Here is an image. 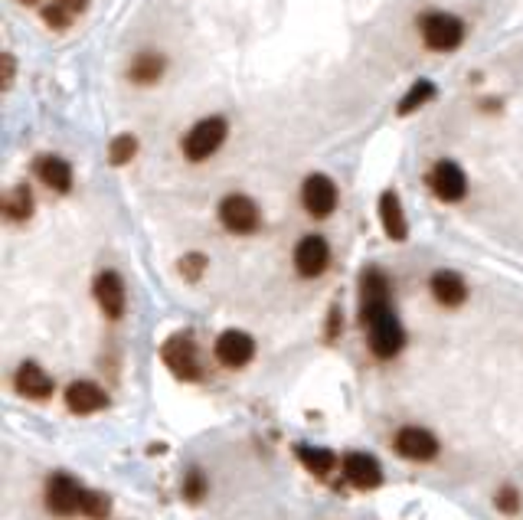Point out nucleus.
I'll use <instances>...</instances> for the list:
<instances>
[{
  "label": "nucleus",
  "mask_w": 523,
  "mask_h": 520,
  "mask_svg": "<svg viewBox=\"0 0 523 520\" xmlns=\"http://www.w3.org/2000/svg\"><path fill=\"white\" fill-rule=\"evenodd\" d=\"M33 167H36V177L43 180L50 190H56V194H69V190H72V167H69L62 157L43 154V157H36Z\"/></svg>",
  "instance_id": "obj_16"
},
{
  "label": "nucleus",
  "mask_w": 523,
  "mask_h": 520,
  "mask_svg": "<svg viewBox=\"0 0 523 520\" xmlns=\"http://www.w3.org/2000/svg\"><path fill=\"white\" fill-rule=\"evenodd\" d=\"M82 501H86V487L79 485L76 477L69 475H52L46 485V504L56 517H72L82 514Z\"/></svg>",
  "instance_id": "obj_4"
},
{
  "label": "nucleus",
  "mask_w": 523,
  "mask_h": 520,
  "mask_svg": "<svg viewBox=\"0 0 523 520\" xmlns=\"http://www.w3.org/2000/svg\"><path fill=\"white\" fill-rule=\"evenodd\" d=\"M10 79H14V56L4 52V89L10 86Z\"/></svg>",
  "instance_id": "obj_30"
},
{
  "label": "nucleus",
  "mask_w": 523,
  "mask_h": 520,
  "mask_svg": "<svg viewBox=\"0 0 523 520\" xmlns=\"http://www.w3.org/2000/svg\"><path fill=\"white\" fill-rule=\"evenodd\" d=\"M494 504H498L500 514H517L520 511V495H517V487H500L498 497H494Z\"/></svg>",
  "instance_id": "obj_27"
},
{
  "label": "nucleus",
  "mask_w": 523,
  "mask_h": 520,
  "mask_svg": "<svg viewBox=\"0 0 523 520\" xmlns=\"http://www.w3.org/2000/svg\"><path fill=\"white\" fill-rule=\"evenodd\" d=\"M298 459L304 461V468L314 471V475H327V471L337 465V459L331 452H324V449H308V445L298 449Z\"/></svg>",
  "instance_id": "obj_23"
},
{
  "label": "nucleus",
  "mask_w": 523,
  "mask_h": 520,
  "mask_svg": "<svg viewBox=\"0 0 523 520\" xmlns=\"http://www.w3.org/2000/svg\"><path fill=\"white\" fill-rule=\"evenodd\" d=\"M161 76H163V56H157V52H141V56H135V62L128 69V79L137 82V86H154Z\"/></svg>",
  "instance_id": "obj_20"
},
{
  "label": "nucleus",
  "mask_w": 523,
  "mask_h": 520,
  "mask_svg": "<svg viewBox=\"0 0 523 520\" xmlns=\"http://www.w3.org/2000/svg\"><path fill=\"white\" fill-rule=\"evenodd\" d=\"M52 4H60V7H66L69 14H79V10L86 7V0H52Z\"/></svg>",
  "instance_id": "obj_31"
},
{
  "label": "nucleus",
  "mask_w": 523,
  "mask_h": 520,
  "mask_svg": "<svg viewBox=\"0 0 523 520\" xmlns=\"http://www.w3.org/2000/svg\"><path fill=\"white\" fill-rule=\"evenodd\" d=\"M135 154H137V137L135 135H118L112 141V147H108V161H112V167H125Z\"/></svg>",
  "instance_id": "obj_24"
},
{
  "label": "nucleus",
  "mask_w": 523,
  "mask_h": 520,
  "mask_svg": "<svg viewBox=\"0 0 523 520\" xmlns=\"http://www.w3.org/2000/svg\"><path fill=\"white\" fill-rule=\"evenodd\" d=\"M17 390L23 392L26 400H46L52 392V380L43 373V370L36 367V364H20L17 367Z\"/></svg>",
  "instance_id": "obj_19"
},
{
  "label": "nucleus",
  "mask_w": 523,
  "mask_h": 520,
  "mask_svg": "<svg viewBox=\"0 0 523 520\" xmlns=\"http://www.w3.org/2000/svg\"><path fill=\"white\" fill-rule=\"evenodd\" d=\"M4 213H7V220H14V222H23L33 216V194H30L26 184L10 187V194L4 196Z\"/></svg>",
  "instance_id": "obj_21"
},
{
  "label": "nucleus",
  "mask_w": 523,
  "mask_h": 520,
  "mask_svg": "<svg viewBox=\"0 0 523 520\" xmlns=\"http://www.w3.org/2000/svg\"><path fill=\"white\" fill-rule=\"evenodd\" d=\"M389 311V282L379 269H367L360 279V321L367 325L369 317Z\"/></svg>",
  "instance_id": "obj_9"
},
{
  "label": "nucleus",
  "mask_w": 523,
  "mask_h": 520,
  "mask_svg": "<svg viewBox=\"0 0 523 520\" xmlns=\"http://www.w3.org/2000/svg\"><path fill=\"white\" fill-rule=\"evenodd\" d=\"M327 262H331V249H327V242L321 236H304L294 246V269L304 279H318L327 269Z\"/></svg>",
  "instance_id": "obj_12"
},
{
  "label": "nucleus",
  "mask_w": 523,
  "mask_h": 520,
  "mask_svg": "<svg viewBox=\"0 0 523 520\" xmlns=\"http://www.w3.org/2000/svg\"><path fill=\"white\" fill-rule=\"evenodd\" d=\"M432 295H435L438 305L445 307H458L464 298H468V285H464V279L458 272H448V269H442V272L432 275Z\"/></svg>",
  "instance_id": "obj_18"
},
{
  "label": "nucleus",
  "mask_w": 523,
  "mask_h": 520,
  "mask_svg": "<svg viewBox=\"0 0 523 520\" xmlns=\"http://www.w3.org/2000/svg\"><path fill=\"white\" fill-rule=\"evenodd\" d=\"M161 357L163 364L173 370V376H181V380H200V376H203L197 344H193L190 334H173L171 341L161 347Z\"/></svg>",
  "instance_id": "obj_3"
},
{
  "label": "nucleus",
  "mask_w": 523,
  "mask_h": 520,
  "mask_svg": "<svg viewBox=\"0 0 523 520\" xmlns=\"http://www.w3.org/2000/svg\"><path fill=\"white\" fill-rule=\"evenodd\" d=\"M43 20H46L50 26H56V30H66L69 20H72V14H69L66 7H60V4H52V7L43 10Z\"/></svg>",
  "instance_id": "obj_29"
},
{
  "label": "nucleus",
  "mask_w": 523,
  "mask_h": 520,
  "mask_svg": "<svg viewBox=\"0 0 523 520\" xmlns=\"http://www.w3.org/2000/svg\"><path fill=\"white\" fill-rule=\"evenodd\" d=\"M95 301L105 315L118 321L125 315V285H121L118 272H98L95 275Z\"/></svg>",
  "instance_id": "obj_13"
},
{
  "label": "nucleus",
  "mask_w": 523,
  "mask_h": 520,
  "mask_svg": "<svg viewBox=\"0 0 523 520\" xmlns=\"http://www.w3.org/2000/svg\"><path fill=\"white\" fill-rule=\"evenodd\" d=\"M177 269H181L183 279L197 282L200 275H203V269H206V256H200V252H190V256H183L181 262H177Z\"/></svg>",
  "instance_id": "obj_26"
},
{
  "label": "nucleus",
  "mask_w": 523,
  "mask_h": 520,
  "mask_svg": "<svg viewBox=\"0 0 523 520\" xmlns=\"http://www.w3.org/2000/svg\"><path fill=\"white\" fill-rule=\"evenodd\" d=\"M343 477H347L353 487L369 491V487H379V481H383V471H379V465H377V459H373V455L350 452L347 459H343Z\"/></svg>",
  "instance_id": "obj_14"
},
{
  "label": "nucleus",
  "mask_w": 523,
  "mask_h": 520,
  "mask_svg": "<svg viewBox=\"0 0 523 520\" xmlns=\"http://www.w3.org/2000/svg\"><path fill=\"white\" fill-rule=\"evenodd\" d=\"M226 131H229V125H226V118H219V115L197 121V125L187 131V137H183V157L193 164L213 157V154L223 147Z\"/></svg>",
  "instance_id": "obj_2"
},
{
  "label": "nucleus",
  "mask_w": 523,
  "mask_h": 520,
  "mask_svg": "<svg viewBox=\"0 0 523 520\" xmlns=\"http://www.w3.org/2000/svg\"><path fill=\"white\" fill-rule=\"evenodd\" d=\"M379 222H383V232H387L393 242H403L409 236V226H406V213H403V203L393 190L379 196Z\"/></svg>",
  "instance_id": "obj_17"
},
{
  "label": "nucleus",
  "mask_w": 523,
  "mask_h": 520,
  "mask_svg": "<svg viewBox=\"0 0 523 520\" xmlns=\"http://www.w3.org/2000/svg\"><path fill=\"white\" fill-rule=\"evenodd\" d=\"M219 222H223L229 232H239V236H249V232L258 230V206L252 203L249 196L242 194H229L223 196V203H219Z\"/></svg>",
  "instance_id": "obj_6"
},
{
  "label": "nucleus",
  "mask_w": 523,
  "mask_h": 520,
  "mask_svg": "<svg viewBox=\"0 0 523 520\" xmlns=\"http://www.w3.org/2000/svg\"><path fill=\"white\" fill-rule=\"evenodd\" d=\"M20 4H36V0H20Z\"/></svg>",
  "instance_id": "obj_32"
},
{
  "label": "nucleus",
  "mask_w": 523,
  "mask_h": 520,
  "mask_svg": "<svg viewBox=\"0 0 523 520\" xmlns=\"http://www.w3.org/2000/svg\"><path fill=\"white\" fill-rule=\"evenodd\" d=\"M82 514L92 520L108 517V497L98 495V491H86V501H82Z\"/></svg>",
  "instance_id": "obj_25"
},
{
  "label": "nucleus",
  "mask_w": 523,
  "mask_h": 520,
  "mask_svg": "<svg viewBox=\"0 0 523 520\" xmlns=\"http://www.w3.org/2000/svg\"><path fill=\"white\" fill-rule=\"evenodd\" d=\"M432 99H435V86H432L429 79H419V82H416V86L403 95V102H399V115H412V111H419L422 105L432 102Z\"/></svg>",
  "instance_id": "obj_22"
},
{
  "label": "nucleus",
  "mask_w": 523,
  "mask_h": 520,
  "mask_svg": "<svg viewBox=\"0 0 523 520\" xmlns=\"http://www.w3.org/2000/svg\"><path fill=\"white\" fill-rule=\"evenodd\" d=\"M256 357V341H252L246 331H226L219 334V341H216V360L223 364V367H246L249 360Z\"/></svg>",
  "instance_id": "obj_11"
},
{
  "label": "nucleus",
  "mask_w": 523,
  "mask_h": 520,
  "mask_svg": "<svg viewBox=\"0 0 523 520\" xmlns=\"http://www.w3.org/2000/svg\"><path fill=\"white\" fill-rule=\"evenodd\" d=\"M66 406L72 412H79V416H89V412L105 410V406H108V396L95 383H89V380H76V383H69L66 390Z\"/></svg>",
  "instance_id": "obj_15"
},
{
  "label": "nucleus",
  "mask_w": 523,
  "mask_h": 520,
  "mask_svg": "<svg viewBox=\"0 0 523 520\" xmlns=\"http://www.w3.org/2000/svg\"><path fill=\"white\" fill-rule=\"evenodd\" d=\"M301 203H304V210H308L311 216H318V220L331 216L337 210L334 180L324 177V174H311V177L301 184Z\"/></svg>",
  "instance_id": "obj_7"
},
{
  "label": "nucleus",
  "mask_w": 523,
  "mask_h": 520,
  "mask_svg": "<svg viewBox=\"0 0 523 520\" xmlns=\"http://www.w3.org/2000/svg\"><path fill=\"white\" fill-rule=\"evenodd\" d=\"M425 180H429L432 194H435L438 200H445V203H458V200L468 194V177H464V171L455 161H438Z\"/></svg>",
  "instance_id": "obj_8"
},
{
  "label": "nucleus",
  "mask_w": 523,
  "mask_h": 520,
  "mask_svg": "<svg viewBox=\"0 0 523 520\" xmlns=\"http://www.w3.org/2000/svg\"><path fill=\"white\" fill-rule=\"evenodd\" d=\"M203 491H206V481L200 477V471H190L187 481H183V497L197 504L200 497H203Z\"/></svg>",
  "instance_id": "obj_28"
},
{
  "label": "nucleus",
  "mask_w": 523,
  "mask_h": 520,
  "mask_svg": "<svg viewBox=\"0 0 523 520\" xmlns=\"http://www.w3.org/2000/svg\"><path fill=\"white\" fill-rule=\"evenodd\" d=\"M419 33L422 43L435 52H452L462 46L464 40V24L452 14H442V10H432V14H422L419 17Z\"/></svg>",
  "instance_id": "obj_1"
},
{
  "label": "nucleus",
  "mask_w": 523,
  "mask_h": 520,
  "mask_svg": "<svg viewBox=\"0 0 523 520\" xmlns=\"http://www.w3.org/2000/svg\"><path fill=\"white\" fill-rule=\"evenodd\" d=\"M396 452L409 461H432L438 455V439L429 432V429H416L406 426L396 432Z\"/></svg>",
  "instance_id": "obj_10"
},
{
  "label": "nucleus",
  "mask_w": 523,
  "mask_h": 520,
  "mask_svg": "<svg viewBox=\"0 0 523 520\" xmlns=\"http://www.w3.org/2000/svg\"><path fill=\"white\" fill-rule=\"evenodd\" d=\"M367 331H369V347H373V354L383 360L396 357L406 344V334H403V327H399V321L393 317V311H383V315L369 317Z\"/></svg>",
  "instance_id": "obj_5"
}]
</instances>
